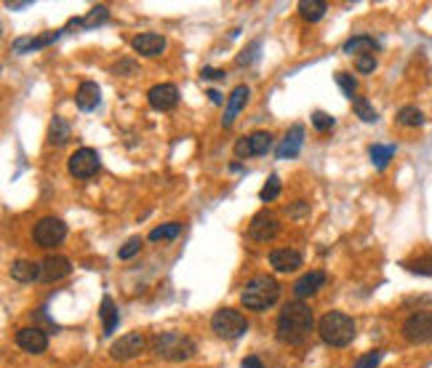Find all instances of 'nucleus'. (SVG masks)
<instances>
[{
	"mask_svg": "<svg viewBox=\"0 0 432 368\" xmlns=\"http://www.w3.org/2000/svg\"><path fill=\"white\" fill-rule=\"evenodd\" d=\"M355 67H358V72H373L376 70V57H358L355 59Z\"/></svg>",
	"mask_w": 432,
	"mask_h": 368,
	"instance_id": "4c0bfd02",
	"label": "nucleus"
},
{
	"mask_svg": "<svg viewBox=\"0 0 432 368\" xmlns=\"http://www.w3.org/2000/svg\"><path fill=\"white\" fill-rule=\"evenodd\" d=\"M59 38V32H51V35H41V38H32V35H24V38H17L14 41V51L17 54H30V51H38L43 45L54 43Z\"/></svg>",
	"mask_w": 432,
	"mask_h": 368,
	"instance_id": "5701e85b",
	"label": "nucleus"
},
{
	"mask_svg": "<svg viewBox=\"0 0 432 368\" xmlns=\"http://www.w3.org/2000/svg\"><path fill=\"white\" fill-rule=\"evenodd\" d=\"M278 229H280V222L269 211H259L251 219V225H248V238L251 241H259V243H267V241H272L278 235Z\"/></svg>",
	"mask_w": 432,
	"mask_h": 368,
	"instance_id": "1a4fd4ad",
	"label": "nucleus"
},
{
	"mask_svg": "<svg viewBox=\"0 0 432 368\" xmlns=\"http://www.w3.org/2000/svg\"><path fill=\"white\" fill-rule=\"evenodd\" d=\"M403 336L411 345H424L432 339V312H413L403 320Z\"/></svg>",
	"mask_w": 432,
	"mask_h": 368,
	"instance_id": "6e6552de",
	"label": "nucleus"
},
{
	"mask_svg": "<svg viewBox=\"0 0 432 368\" xmlns=\"http://www.w3.org/2000/svg\"><path fill=\"white\" fill-rule=\"evenodd\" d=\"M67 168L75 179H91L96 171H99V152L91 150V147H81L70 155L67 161Z\"/></svg>",
	"mask_w": 432,
	"mask_h": 368,
	"instance_id": "0eeeda50",
	"label": "nucleus"
},
{
	"mask_svg": "<svg viewBox=\"0 0 432 368\" xmlns=\"http://www.w3.org/2000/svg\"><path fill=\"white\" fill-rule=\"evenodd\" d=\"M121 70H128V75H131V72L136 70V64H134V61H121V64H115V72L121 75Z\"/></svg>",
	"mask_w": 432,
	"mask_h": 368,
	"instance_id": "79ce46f5",
	"label": "nucleus"
},
{
	"mask_svg": "<svg viewBox=\"0 0 432 368\" xmlns=\"http://www.w3.org/2000/svg\"><path fill=\"white\" fill-rule=\"evenodd\" d=\"M323 283H326V272H323V269H312V272L302 275V278L294 283V296H296V299H307L312 294H318Z\"/></svg>",
	"mask_w": 432,
	"mask_h": 368,
	"instance_id": "dca6fc26",
	"label": "nucleus"
},
{
	"mask_svg": "<svg viewBox=\"0 0 432 368\" xmlns=\"http://www.w3.org/2000/svg\"><path fill=\"white\" fill-rule=\"evenodd\" d=\"M208 96H211V102H214V104H219V102H222V94H219L216 88H211V91H208Z\"/></svg>",
	"mask_w": 432,
	"mask_h": 368,
	"instance_id": "c03bdc74",
	"label": "nucleus"
},
{
	"mask_svg": "<svg viewBox=\"0 0 432 368\" xmlns=\"http://www.w3.org/2000/svg\"><path fill=\"white\" fill-rule=\"evenodd\" d=\"M269 265H272L275 272H294V269H299L305 265V259L294 248H278V251L269 254Z\"/></svg>",
	"mask_w": 432,
	"mask_h": 368,
	"instance_id": "4468645a",
	"label": "nucleus"
},
{
	"mask_svg": "<svg viewBox=\"0 0 432 368\" xmlns=\"http://www.w3.org/2000/svg\"><path fill=\"white\" fill-rule=\"evenodd\" d=\"M17 345L30 355H41L48 349V336L38 326H27L17 331Z\"/></svg>",
	"mask_w": 432,
	"mask_h": 368,
	"instance_id": "9b49d317",
	"label": "nucleus"
},
{
	"mask_svg": "<svg viewBox=\"0 0 432 368\" xmlns=\"http://www.w3.org/2000/svg\"><path fill=\"white\" fill-rule=\"evenodd\" d=\"M248 96H251V88L248 85H238L232 94H229V99H227V112H225V118H222V125H232V121H235V115L246 107L248 102Z\"/></svg>",
	"mask_w": 432,
	"mask_h": 368,
	"instance_id": "a211bd4d",
	"label": "nucleus"
},
{
	"mask_svg": "<svg viewBox=\"0 0 432 368\" xmlns=\"http://www.w3.org/2000/svg\"><path fill=\"white\" fill-rule=\"evenodd\" d=\"M352 107H355V115L360 118L363 123H376L379 121V115H376V110L371 107L369 99H363V96H355L352 99Z\"/></svg>",
	"mask_w": 432,
	"mask_h": 368,
	"instance_id": "c85d7f7f",
	"label": "nucleus"
},
{
	"mask_svg": "<svg viewBox=\"0 0 432 368\" xmlns=\"http://www.w3.org/2000/svg\"><path fill=\"white\" fill-rule=\"evenodd\" d=\"M11 278L19 280V283H35L41 278V265L30 262V259H19V262L11 265Z\"/></svg>",
	"mask_w": 432,
	"mask_h": 368,
	"instance_id": "aec40b11",
	"label": "nucleus"
},
{
	"mask_svg": "<svg viewBox=\"0 0 432 368\" xmlns=\"http://www.w3.org/2000/svg\"><path fill=\"white\" fill-rule=\"evenodd\" d=\"M144 347H147V339H144V334H125V336H121L115 345H112V349H110V355L115 358V360H131V358H139L144 352Z\"/></svg>",
	"mask_w": 432,
	"mask_h": 368,
	"instance_id": "9d476101",
	"label": "nucleus"
},
{
	"mask_svg": "<svg viewBox=\"0 0 432 368\" xmlns=\"http://www.w3.org/2000/svg\"><path fill=\"white\" fill-rule=\"evenodd\" d=\"M280 299V286L275 278L269 275H256L254 280H248L246 288L240 291V305L254 312H265Z\"/></svg>",
	"mask_w": 432,
	"mask_h": 368,
	"instance_id": "f03ea898",
	"label": "nucleus"
},
{
	"mask_svg": "<svg viewBox=\"0 0 432 368\" xmlns=\"http://www.w3.org/2000/svg\"><path fill=\"white\" fill-rule=\"evenodd\" d=\"M243 368H265V366H262V360L256 355H248L246 360H243Z\"/></svg>",
	"mask_w": 432,
	"mask_h": 368,
	"instance_id": "a19ab883",
	"label": "nucleus"
},
{
	"mask_svg": "<svg viewBox=\"0 0 432 368\" xmlns=\"http://www.w3.org/2000/svg\"><path fill=\"white\" fill-rule=\"evenodd\" d=\"M131 45H134V51L139 57H158V54L165 51V38L158 35V32H142V35H136L131 41Z\"/></svg>",
	"mask_w": 432,
	"mask_h": 368,
	"instance_id": "2eb2a0df",
	"label": "nucleus"
},
{
	"mask_svg": "<svg viewBox=\"0 0 432 368\" xmlns=\"http://www.w3.org/2000/svg\"><path fill=\"white\" fill-rule=\"evenodd\" d=\"M355 320L344 312H326L320 320H318V334L320 339L331 345V347H347L352 339H355Z\"/></svg>",
	"mask_w": 432,
	"mask_h": 368,
	"instance_id": "7ed1b4c3",
	"label": "nucleus"
},
{
	"mask_svg": "<svg viewBox=\"0 0 432 368\" xmlns=\"http://www.w3.org/2000/svg\"><path fill=\"white\" fill-rule=\"evenodd\" d=\"M336 83H339V88H342V94H344V96L355 99V91H358V81H355L352 75H347V72H336Z\"/></svg>",
	"mask_w": 432,
	"mask_h": 368,
	"instance_id": "72a5a7b5",
	"label": "nucleus"
},
{
	"mask_svg": "<svg viewBox=\"0 0 432 368\" xmlns=\"http://www.w3.org/2000/svg\"><path fill=\"white\" fill-rule=\"evenodd\" d=\"M206 81H219V78H225V72L222 70H216V67H203V72H200Z\"/></svg>",
	"mask_w": 432,
	"mask_h": 368,
	"instance_id": "ea45409f",
	"label": "nucleus"
},
{
	"mask_svg": "<svg viewBox=\"0 0 432 368\" xmlns=\"http://www.w3.org/2000/svg\"><path fill=\"white\" fill-rule=\"evenodd\" d=\"M67 238V225L59 216H43L41 222L32 229V241L41 248H54Z\"/></svg>",
	"mask_w": 432,
	"mask_h": 368,
	"instance_id": "423d86ee",
	"label": "nucleus"
},
{
	"mask_svg": "<svg viewBox=\"0 0 432 368\" xmlns=\"http://www.w3.org/2000/svg\"><path fill=\"white\" fill-rule=\"evenodd\" d=\"M152 349L158 358H165V360H187L195 355V342L179 331H165L152 339Z\"/></svg>",
	"mask_w": 432,
	"mask_h": 368,
	"instance_id": "20e7f679",
	"label": "nucleus"
},
{
	"mask_svg": "<svg viewBox=\"0 0 432 368\" xmlns=\"http://www.w3.org/2000/svg\"><path fill=\"white\" fill-rule=\"evenodd\" d=\"M248 155H251V139H248V136H243V139H238V142H235V158L246 161Z\"/></svg>",
	"mask_w": 432,
	"mask_h": 368,
	"instance_id": "58836bf2",
	"label": "nucleus"
},
{
	"mask_svg": "<svg viewBox=\"0 0 432 368\" xmlns=\"http://www.w3.org/2000/svg\"><path fill=\"white\" fill-rule=\"evenodd\" d=\"M302 142H305V128L302 125H294L291 131L286 134V139L280 142L278 147V158H296L299 155V150H302Z\"/></svg>",
	"mask_w": 432,
	"mask_h": 368,
	"instance_id": "6ab92c4d",
	"label": "nucleus"
},
{
	"mask_svg": "<svg viewBox=\"0 0 432 368\" xmlns=\"http://www.w3.org/2000/svg\"><path fill=\"white\" fill-rule=\"evenodd\" d=\"M369 152H371L373 165H376L379 171H384V168L390 165V158L395 155V147H392V144H373Z\"/></svg>",
	"mask_w": 432,
	"mask_h": 368,
	"instance_id": "a878e982",
	"label": "nucleus"
},
{
	"mask_svg": "<svg viewBox=\"0 0 432 368\" xmlns=\"http://www.w3.org/2000/svg\"><path fill=\"white\" fill-rule=\"evenodd\" d=\"M70 136H72V131H70V123L64 121V118H54L51 125H48V144H56V147H62V144L70 142Z\"/></svg>",
	"mask_w": 432,
	"mask_h": 368,
	"instance_id": "393cba45",
	"label": "nucleus"
},
{
	"mask_svg": "<svg viewBox=\"0 0 432 368\" xmlns=\"http://www.w3.org/2000/svg\"><path fill=\"white\" fill-rule=\"evenodd\" d=\"M248 139H251V155H267L272 150V136L267 131H254Z\"/></svg>",
	"mask_w": 432,
	"mask_h": 368,
	"instance_id": "cd10ccee",
	"label": "nucleus"
},
{
	"mask_svg": "<svg viewBox=\"0 0 432 368\" xmlns=\"http://www.w3.org/2000/svg\"><path fill=\"white\" fill-rule=\"evenodd\" d=\"M102 102V88H99V83L94 81H83L78 85V94H75V104H78V110L83 112H91L94 107H99Z\"/></svg>",
	"mask_w": 432,
	"mask_h": 368,
	"instance_id": "f3484780",
	"label": "nucleus"
},
{
	"mask_svg": "<svg viewBox=\"0 0 432 368\" xmlns=\"http://www.w3.org/2000/svg\"><path fill=\"white\" fill-rule=\"evenodd\" d=\"M99 312H102L104 336H112L115 328H118V323H121V312H118V307H115V302H112V296H104Z\"/></svg>",
	"mask_w": 432,
	"mask_h": 368,
	"instance_id": "4be33fe9",
	"label": "nucleus"
},
{
	"mask_svg": "<svg viewBox=\"0 0 432 368\" xmlns=\"http://www.w3.org/2000/svg\"><path fill=\"white\" fill-rule=\"evenodd\" d=\"M312 125L318 131H329V128H333V115H326L323 110H315L312 112Z\"/></svg>",
	"mask_w": 432,
	"mask_h": 368,
	"instance_id": "c9c22d12",
	"label": "nucleus"
},
{
	"mask_svg": "<svg viewBox=\"0 0 432 368\" xmlns=\"http://www.w3.org/2000/svg\"><path fill=\"white\" fill-rule=\"evenodd\" d=\"M211 328L219 339H238L248 331V320L238 309H219L211 318Z\"/></svg>",
	"mask_w": 432,
	"mask_h": 368,
	"instance_id": "39448f33",
	"label": "nucleus"
},
{
	"mask_svg": "<svg viewBox=\"0 0 432 368\" xmlns=\"http://www.w3.org/2000/svg\"><path fill=\"white\" fill-rule=\"evenodd\" d=\"M8 8H14V11H21V8H27V6H32L30 0H21V3H6Z\"/></svg>",
	"mask_w": 432,
	"mask_h": 368,
	"instance_id": "37998d69",
	"label": "nucleus"
},
{
	"mask_svg": "<svg viewBox=\"0 0 432 368\" xmlns=\"http://www.w3.org/2000/svg\"><path fill=\"white\" fill-rule=\"evenodd\" d=\"M280 176H269L267 182H265V187H262V192H259V201H265V203H269V201H278V195H280Z\"/></svg>",
	"mask_w": 432,
	"mask_h": 368,
	"instance_id": "7c9ffc66",
	"label": "nucleus"
},
{
	"mask_svg": "<svg viewBox=\"0 0 432 368\" xmlns=\"http://www.w3.org/2000/svg\"><path fill=\"white\" fill-rule=\"evenodd\" d=\"M315 326V318H312V309L305 302H288L280 315H278V339L283 345H302L307 339V334Z\"/></svg>",
	"mask_w": 432,
	"mask_h": 368,
	"instance_id": "f257e3e1",
	"label": "nucleus"
},
{
	"mask_svg": "<svg viewBox=\"0 0 432 368\" xmlns=\"http://www.w3.org/2000/svg\"><path fill=\"white\" fill-rule=\"evenodd\" d=\"M72 272V265L67 256H45L41 262V280L45 283H56Z\"/></svg>",
	"mask_w": 432,
	"mask_h": 368,
	"instance_id": "ddd939ff",
	"label": "nucleus"
},
{
	"mask_svg": "<svg viewBox=\"0 0 432 368\" xmlns=\"http://www.w3.org/2000/svg\"><path fill=\"white\" fill-rule=\"evenodd\" d=\"M382 349H371L369 355H360L358 360H355V368H376L379 363H382Z\"/></svg>",
	"mask_w": 432,
	"mask_h": 368,
	"instance_id": "f704fd0d",
	"label": "nucleus"
},
{
	"mask_svg": "<svg viewBox=\"0 0 432 368\" xmlns=\"http://www.w3.org/2000/svg\"><path fill=\"white\" fill-rule=\"evenodd\" d=\"M398 123L400 125H409V128H419L422 123H424V112L419 110V107H400L398 110Z\"/></svg>",
	"mask_w": 432,
	"mask_h": 368,
	"instance_id": "bb28decb",
	"label": "nucleus"
},
{
	"mask_svg": "<svg viewBox=\"0 0 432 368\" xmlns=\"http://www.w3.org/2000/svg\"><path fill=\"white\" fill-rule=\"evenodd\" d=\"M379 48V43L373 41L371 35H355L344 43V54H355V57H373V51Z\"/></svg>",
	"mask_w": 432,
	"mask_h": 368,
	"instance_id": "412c9836",
	"label": "nucleus"
},
{
	"mask_svg": "<svg viewBox=\"0 0 432 368\" xmlns=\"http://www.w3.org/2000/svg\"><path fill=\"white\" fill-rule=\"evenodd\" d=\"M107 19H110V8H107V6H96V8H91L88 17H83L88 30H91V27H99V24H104Z\"/></svg>",
	"mask_w": 432,
	"mask_h": 368,
	"instance_id": "2f4dec72",
	"label": "nucleus"
},
{
	"mask_svg": "<svg viewBox=\"0 0 432 368\" xmlns=\"http://www.w3.org/2000/svg\"><path fill=\"white\" fill-rule=\"evenodd\" d=\"M406 269H411V272H416V275H432V254L406 262Z\"/></svg>",
	"mask_w": 432,
	"mask_h": 368,
	"instance_id": "473e14b6",
	"label": "nucleus"
},
{
	"mask_svg": "<svg viewBox=\"0 0 432 368\" xmlns=\"http://www.w3.org/2000/svg\"><path fill=\"white\" fill-rule=\"evenodd\" d=\"M329 11V3L326 0H302L299 3V17L305 21H320Z\"/></svg>",
	"mask_w": 432,
	"mask_h": 368,
	"instance_id": "b1692460",
	"label": "nucleus"
},
{
	"mask_svg": "<svg viewBox=\"0 0 432 368\" xmlns=\"http://www.w3.org/2000/svg\"><path fill=\"white\" fill-rule=\"evenodd\" d=\"M179 232H182V225H179V222L161 225V227H155V229L150 232V241H152V243H158V241H174Z\"/></svg>",
	"mask_w": 432,
	"mask_h": 368,
	"instance_id": "c756f323",
	"label": "nucleus"
},
{
	"mask_svg": "<svg viewBox=\"0 0 432 368\" xmlns=\"http://www.w3.org/2000/svg\"><path fill=\"white\" fill-rule=\"evenodd\" d=\"M147 99H150V104H152L155 110L163 112V110H174V107L179 104V91H176V85H171V83H158V85L150 88Z\"/></svg>",
	"mask_w": 432,
	"mask_h": 368,
	"instance_id": "f8f14e48",
	"label": "nucleus"
},
{
	"mask_svg": "<svg viewBox=\"0 0 432 368\" xmlns=\"http://www.w3.org/2000/svg\"><path fill=\"white\" fill-rule=\"evenodd\" d=\"M139 248H142V238H131L125 245H121L118 256H121V259H131V256H136V254H139Z\"/></svg>",
	"mask_w": 432,
	"mask_h": 368,
	"instance_id": "e433bc0d",
	"label": "nucleus"
}]
</instances>
